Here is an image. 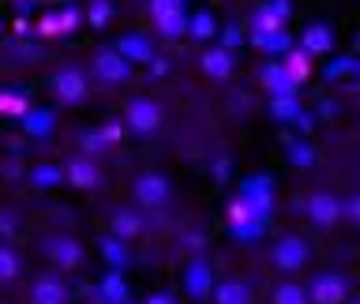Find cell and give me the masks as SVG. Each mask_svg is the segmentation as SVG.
I'll list each match as a JSON object with an SVG mask.
<instances>
[{
    "mask_svg": "<svg viewBox=\"0 0 360 304\" xmlns=\"http://www.w3.org/2000/svg\"><path fill=\"white\" fill-rule=\"evenodd\" d=\"M345 297H349V286H345L342 274H319L308 286L311 304H345Z\"/></svg>",
    "mask_w": 360,
    "mask_h": 304,
    "instance_id": "cell-1",
    "label": "cell"
},
{
    "mask_svg": "<svg viewBox=\"0 0 360 304\" xmlns=\"http://www.w3.org/2000/svg\"><path fill=\"white\" fill-rule=\"evenodd\" d=\"M304 263H308V244L300 236H281L274 248V267L278 270H300Z\"/></svg>",
    "mask_w": 360,
    "mask_h": 304,
    "instance_id": "cell-2",
    "label": "cell"
},
{
    "mask_svg": "<svg viewBox=\"0 0 360 304\" xmlns=\"http://www.w3.org/2000/svg\"><path fill=\"white\" fill-rule=\"evenodd\" d=\"M49 259L60 270H75L79 259H83V248H79L72 236H53V241H49Z\"/></svg>",
    "mask_w": 360,
    "mask_h": 304,
    "instance_id": "cell-3",
    "label": "cell"
},
{
    "mask_svg": "<svg viewBox=\"0 0 360 304\" xmlns=\"http://www.w3.org/2000/svg\"><path fill=\"white\" fill-rule=\"evenodd\" d=\"M30 300L34 304H68V286L60 278H38L34 281V289H30Z\"/></svg>",
    "mask_w": 360,
    "mask_h": 304,
    "instance_id": "cell-4",
    "label": "cell"
},
{
    "mask_svg": "<svg viewBox=\"0 0 360 304\" xmlns=\"http://www.w3.org/2000/svg\"><path fill=\"white\" fill-rule=\"evenodd\" d=\"M53 87H56V98H60V101H79L86 94V83H83V75H79V72H60L53 79Z\"/></svg>",
    "mask_w": 360,
    "mask_h": 304,
    "instance_id": "cell-5",
    "label": "cell"
},
{
    "mask_svg": "<svg viewBox=\"0 0 360 304\" xmlns=\"http://www.w3.org/2000/svg\"><path fill=\"white\" fill-rule=\"evenodd\" d=\"M128 124H131L135 132H150V128H158V106H154V101H131Z\"/></svg>",
    "mask_w": 360,
    "mask_h": 304,
    "instance_id": "cell-6",
    "label": "cell"
},
{
    "mask_svg": "<svg viewBox=\"0 0 360 304\" xmlns=\"http://www.w3.org/2000/svg\"><path fill=\"white\" fill-rule=\"evenodd\" d=\"M338 214H342V207H338V199L330 196H311L308 199V218L311 222H319V225H330Z\"/></svg>",
    "mask_w": 360,
    "mask_h": 304,
    "instance_id": "cell-7",
    "label": "cell"
},
{
    "mask_svg": "<svg viewBox=\"0 0 360 304\" xmlns=\"http://www.w3.org/2000/svg\"><path fill=\"white\" fill-rule=\"evenodd\" d=\"M184 286H188L191 297H210V267L207 263H191Z\"/></svg>",
    "mask_w": 360,
    "mask_h": 304,
    "instance_id": "cell-8",
    "label": "cell"
},
{
    "mask_svg": "<svg viewBox=\"0 0 360 304\" xmlns=\"http://www.w3.org/2000/svg\"><path fill=\"white\" fill-rule=\"evenodd\" d=\"M98 297H101V304H131V300H128V286L120 281L117 270H112V274L98 286Z\"/></svg>",
    "mask_w": 360,
    "mask_h": 304,
    "instance_id": "cell-9",
    "label": "cell"
},
{
    "mask_svg": "<svg viewBox=\"0 0 360 304\" xmlns=\"http://www.w3.org/2000/svg\"><path fill=\"white\" fill-rule=\"evenodd\" d=\"M135 196H139L146 207H158V203L169 196V188H165V180H162V177H143V180H139V188H135Z\"/></svg>",
    "mask_w": 360,
    "mask_h": 304,
    "instance_id": "cell-10",
    "label": "cell"
},
{
    "mask_svg": "<svg viewBox=\"0 0 360 304\" xmlns=\"http://www.w3.org/2000/svg\"><path fill=\"white\" fill-rule=\"evenodd\" d=\"M214 304H252V297H248V286H240V281H221L218 289L210 293Z\"/></svg>",
    "mask_w": 360,
    "mask_h": 304,
    "instance_id": "cell-11",
    "label": "cell"
},
{
    "mask_svg": "<svg viewBox=\"0 0 360 304\" xmlns=\"http://www.w3.org/2000/svg\"><path fill=\"white\" fill-rule=\"evenodd\" d=\"M98 75L101 79H124L128 75V61H124V53H101L98 56Z\"/></svg>",
    "mask_w": 360,
    "mask_h": 304,
    "instance_id": "cell-12",
    "label": "cell"
},
{
    "mask_svg": "<svg viewBox=\"0 0 360 304\" xmlns=\"http://www.w3.org/2000/svg\"><path fill=\"white\" fill-rule=\"evenodd\" d=\"M274 304H311V300H308V289H304V286L285 281V286L274 289Z\"/></svg>",
    "mask_w": 360,
    "mask_h": 304,
    "instance_id": "cell-13",
    "label": "cell"
},
{
    "mask_svg": "<svg viewBox=\"0 0 360 304\" xmlns=\"http://www.w3.org/2000/svg\"><path fill=\"white\" fill-rule=\"evenodd\" d=\"M68 173H72V180L79 188H90L98 180V169L94 165H86V162H72V169H68Z\"/></svg>",
    "mask_w": 360,
    "mask_h": 304,
    "instance_id": "cell-14",
    "label": "cell"
},
{
    "mask_svg": "<svg viewBox=\"0 0 360 304\" xmlns=\"http://www.w3.org/2000/svg\"><path fill=\"white\" fill-rule=\"evenodd\" d=\"M19 274V255L11 248H0V281H11Z\"/></svg>",
    "mask_w": 360,
    "mask_h": 304,
    "instance_id": "cell-15",
    "label": "cell"
},
{
    "mask_svg": "<svg viewBox=\"0 0 360 304\" xmlns=\"http://www.w3.org/2000/svg\"><path fill=\"white\" fill-rule=\"evenodd\" d=\"M304 45H308L311 53H323V49H330V34H326L323 27H311L308 38H304Z\"/></svg>",
    "mask_w": 360,
    "mask_h": 304,
    "instance_id": "cell-16",
    "label": "cell"
},
{
    "mask_svg": "<svg viewBox=\"0 0 360 304\" xmlns=\"http://www.w3.org/2000/svg\"><path fill=\"white\" fill-rule=\"evenodd\" d=\"M207 72L210 75H229V56H225V53H210L207 56Z\"/></svg>",
    "mask_w": 360,
    "mask_h": 304,
    "instance_id": "cell-17",
    "label": "cell"
},
{
    "mask_svg": "<svg viewBox=\"0 0 360 304\" xmlns=\"http://www.w3.org/2000/svg\"><path fill=\"white\" fill-rule=\"evenodd\" d=\"M120 53H131L135 61H146V56H150V49H146V45H143L139 38H128V42L120 45Z\"/></svg>",
    "mask_w": 360,
    "mask_h": 304,
    "instance_id": "cell-18",
    "label": "cell"
},
{
    "mask_svg": "<svg viewBox=\"0 0 360 304\" xmlns=\"http://www.w3.org/2000/svg\"><path fill=\"white\" fill-rule=\"evenodd\" d=\"M105 255H109V263H112V267H124V263H128V255H124V248H117L112 241L105 244Z\"/></svg>",
    "mask_w": 360,
    "mask_h": 304,
    "instance_id": "cell-19",
    "label": "cell"
},
{
    "mask_svg": "<svg viewBox=\"0 0 360 304\" xmlns=\"http://www.w3.org/2000/svg\"><path fill=\"white\" fill-rule=\"evenodd\" d=\"M135 229H139V222H135L131 214H124V218H117V233H120V236H131Z\"/></svg>",
    "mask_w": 360,
    "mask_h": 304,
    "instance_id": "cell-20",
    "label": "cell"
},
{
    "mask_svg": "<svg viewBox=\"0 0 360 304\" xmlns=\"http://www.w3.org/2000/svg\"><path fill=\"white\" fill-rule=\"evenodd\" d=\"M27 128L30 132H49V117H45V113H34V120H27Z\"/></svg>",
    "mask_w": 360,
    "mask_h": 304,
    "instance_id": "cell-21",
    "label": "cell"
},
{
    "mask_svg": "<svg viewBox=\"0 0 360 304\" xmlns=\"http://www.w3.org/2000/svg\"><path fill=\"white\" fill-rule=\"evenodd\" d=\"M210 30H214V23H210L207 15H199V19H195V34H210Z\"/></svg>",
    "mask_w": 360,
    "mask_h": 304,
    "instance_id": "cell-22",
    "label": "cell"
},
{
    "mask_svg": "<svg viewBox=\"0 0 360 304\" xmlns=\"http://www.w3.org/2000/svg\"><path fill=\"white\" fill-rule=\"evenodd\" d=\"M146 304H176L169 293H154V297H146Z\"/></svg>",
    "mask_w": 360,
    "mask_h": 304,
    "instance_id": "cell-23",
    "label": "cell"
},
{
    "mask_svg": "<svg viewBox=\"0 0 360 304\" xmlns=\"http://www.w3.org/2000/svg\"><path fill=\"white\" fill-rule=\"evenodd\" d=\"M34 177H38L41 184H53V180H56V173H53V169H38V173H34Z\"/></svg>",
    "mask_w": 360,
    "mask_h": 304,
    "instance_id": "cell-24",
    "label": "cell"
}]
</instances>
